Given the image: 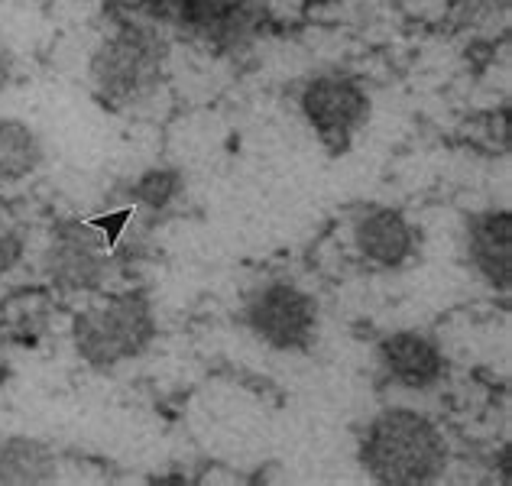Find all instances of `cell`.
<instances>
[{
    "instance_id": "17",
    "label": "cell",
    "mask_w": 512,
    "mask_h": 486,
    "mask_svg": "<svg viewBox=\"0 0 512 486\" xmlns=\"http://www.w3.org/2000/svg\"><path fill=\"white\" fill-rule=\"evenodd\" d=\"M509 457H512V448L506 444V448L500 451V480L509 483Z\"/></svg>"
},
{
    "instance_id": "18",
    "label": "cell",
    "mask_w": 512,
    "mask_h": 486,
    "mask_svg": "<svg viewBox=\"0 0 512 486\" xmlns=\"http://www.w3.org/2000/svg\"><path fill=\"white\" fill-rule=\"evenodd\" d=\"M331 4H338V0H302V7H308V10H321V7H331Z\"/></svg>"
},
{
    "instance_id": "3",
    "label": "cell",
    "mask_w": 512,
    "mask_h": 486,
    "mask_svg": "<svg viewBox=\"0 0 512 486\" xmlns=\"http://www.w3.org/2000/svg\"><path fill=\"white\" fill-rule=\"evenodd\" d=\"M143 20L218 56L250 49L273 26L263 0H146Z\"/></svg>"
},
{
    "instance_id": "11",
    "label": "cell",
    "mask_w": 512,
    "mask_h": 486,
    "mask_svg": "<svg viewBox=\"0 0 512 486\" xmlns=\"http://www.w3.org/2000/svg\"><path fill=\"white\" fill-rule=\"evenodd\" d=\"M59 480V457L46 441L10 435L0 441V486H46Z\"/></svg>"
},
{
    "instance_id": "12",
    "label": "cell",
    "mask_w": 512,
    "mask_h": 486,
    "mask_svg": "<svg viewBox=\"0 0 512 486\" xmlns=\"http://www.w3.org/2000/svg\"><path fill=\"white\" fill-rule=\"evenodd\" d=\"M46 162L39 133L20 117H0V185H20Z\"/></svg>"
},
{
    "instance_id": "10",
    "label": "cell",
    "mask_w": 512,
    "mask_h": 486,
    "mask_svg": "<svg viewBox=\"0 0 512 486\" xmlns=\"http://www.w3.org/2000/svg\"><path fill=\"white\" fill-rule=\"evenodd\" d=\"M354 247L380 269H402L415 256V231L396 208L370 205L354 218Z\"/></svg>"
},
{
    "instance_id": "16",
    "label": "cell",
    "mask_w": 512,
    "mask_h": 486,
    "mask_svg": "<svg viewBox=\"0 0 512 486\" xmlns=\"http://www.w3.org/2000/svg\"><path fill=\"white\" fill-rule=\"evenodd\" d=\"M10 81H13V56L0 46V94L10 88Z\"/></svg>"
},
{
    "instance_id": "14",
    "label": "cell",
    "mask_w": 512,
    "mask_h": 486,
    "mask_svg": "<svg viewBox=\"0 0 512 486\" xmlns=\"http://www.w3.org/2000/svg\"><path fill=\"white\" fill-rule=\"evenodd\" d=\"M26 253H30V237H26L20 227L0 231V276H7L17 266H23Z\"/></svg>"
},
{
    "instance_id": "9",
    "label": "cell",
    "mask_w": 512,
    "mask_h": 486,
    "mask_svg": "<svg viewBox=\"0 0 512 486\" xmlns=\"http://www.w3.org/2000/svg\"><path fill=\"white\" fill-rule=\"evenodd\" d=\"M464 250L470 269L493 292L512 289V214L506 208L477 211L464 227Z\"/></svg>"
},
{
    "instance_id": "15",
    "label": "cell",
    "mask_w": 512,
    "mask_h": 486,
    "mask_svg": "<svg viewBox=\"0 0 512 486\" xmlns=\"http://www.w3.org/2000/svg\"><path fill=\"white\" fill-rule=\"evenodd\" d=\"M130 218H133V205H124V208H117V211H111V214H98V218H91L88 224L104 237L107 250L114 253V250H117V243H120V237H124V231L130 227Z\"/></svg>"
},
{
    "instance_id": "6",
    "label": "cell",
    "mask_w": 512,
    "mask_h": 486,
    "mask_svg": "<svg viewBox=\"0 0 512 486\" xmlns=\"http://www.w3.org/2000/svg\"><path fill=\"white\" fill-rule=\"evenodd\" d=\"M244 324L273 350H308L318 334V302L289 279H269L247 292Z\"/></svg>"
},
{
    "instance_id": "2",
    "label": "cell",
    "mask_w": 512,
    "mask_h": 486,
    "mask_svg": "<svg viewBox=\"0 0 512 486\" xmlns=\"http://www.w3.org/2000/svg\"><path fill=\"white\" fill-rule=\"evenodd\" d=\"M166 30L143 17H120L88 59V78L104 107L124 111L153 98L166 72Z\"/></svg>"
},
{
    "instance_id": "7",
    "label": "cell",
    "mask_w": 512,
    "mask_h": 486,
    "mask_svg": "<svg viewBox=\"0 0 512 486\" xmlns=\"http://www.w3.org/2000/svg\"><path fill=\"white\" fill-rule=\"evenodd\" d=\"M299 111L331 156L350 150L354 137L370 124L373 101L367 88L350 75H315L299 94Z\"/></svg>"
},
{
    "instance_id": "1",
    "label": "cell",
    "mask_w": 512,
    "mask_h": 486,
    "mask_svg": "<svg viewBox=\"0 0 512 486\" xmlns=\"http://www.w3.org/2000/svg\"><path fill=\"white\" fill-rule=\"evenodd\" d=\"M451 461L448 438L428 415L389 405L373 415L360 438V467L383 486H428L444 477Z\"/></svg>"
},
{
    "instance_id": "13",
    "label": "cell",
    "mask_w": 512,
    "mask_h": 486,
    "mask_svg": "<svg viewBox=\"0 0 512 486\" xmlns=\"http://www.w3.org/2000/svg\"><path fill=\"white\" fill-rule=\"evenodd\" d=\"M185 192V175L175 166H153L143 169L137 179L127 182V205L133 211H146L150 218L166 214Z\"/></svg>"
},
{
    "instance_id": "5",
    "label": "cell",
    "mask_w": 512,
    "mask_h": 486,
    "mask_svg": "<svg viewBox=\"0 0 512 486\" xmlns=\"http://www.w3.org/2000/svg\"><path fill=\"white\" fill-rule=\"evenodd\" d=\"M111 250L88 221L52 224L49 243L39 253V273L59 295H98L111 276Z\"/></svg>"
},
{
    "instance_id": "4",
    "label": "cell",
    "mask_w": 512,
    "mask_h": 486,
    "mask_svg": "<svg viewBox=\"0 0 512 486\" xmlns=\"http://www.w3.org/2000/svg\"><path fill=\"white\" fill-rule=\"evenodd\" d=\"M159 334L153 302L146 292H117L85 305L72 318V347L91 370H114L143 357Z\"/></svg>"
},
{
    "instance_id": "8",
    "label": "cell",
    "mask_w": 512,
    "mask_h": 486,
    "mask_svg": "<svg viewBox=\"0 0 512 486\" xmlns=\"http://www.w3.org/2000/svg\"><path fill=\"white\" fill-rule=\"evenodd\" d=\"M376 360L380 370L396 386L409 389V393H428L435 389L444 373H448V360L438 347L435 337L422 331H393L376 344Z\"/></svg>"
}]
</instances>
